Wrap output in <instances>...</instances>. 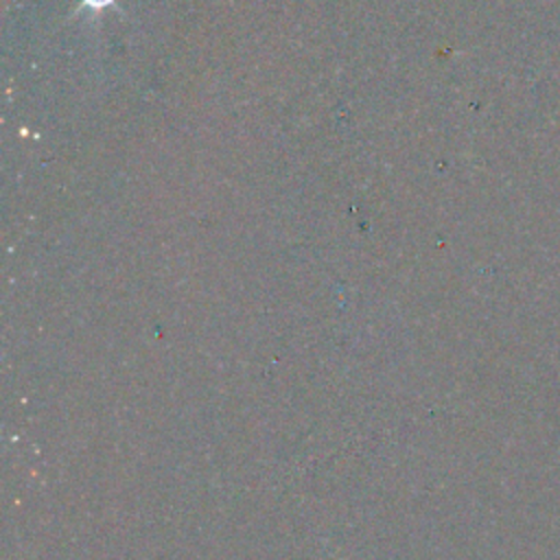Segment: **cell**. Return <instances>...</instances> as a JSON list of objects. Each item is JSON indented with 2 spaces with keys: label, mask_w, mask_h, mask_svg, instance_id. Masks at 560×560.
Returning <instances> with one entry per match:
<instances>
[{
  "label": "cell",
  "mask_w": 560,
  "mask_h": 560,
  "mask_svg": "<svg viewBox=\"0 0 560 560\" xmlns=\"http://www.w3.org/2000/svg\"><path fill=\"white\" fill-rule=\"evenodd\" d=\"M109 2H112V0H85V4H88V7H94V9H96V7H105V4H109Z\"/></svg>",
  "instance_id": "1"
}]
</instances>
